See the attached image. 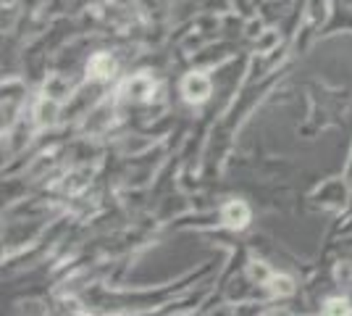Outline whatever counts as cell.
Masks as SVG:
<instances>
[{
    "label": "cell",
    "instance_id": "6da1fadb",
    "mask_svg": "<svg viewBox=\"0 0 352 316\" xmlns=\"http://www.w3.org/2000/svg\"><path fill=\"white\" fill-rule=\"evenodd\" d=\"M208 87H210V85H208V79H203L200 74L190 76V79L184 82V92H187V98H190V101H195V98H197V101H203V98L208 95Z\"/></svg>",
    "mask_w": 352,
    "mask_h": 316
},
{
    "label": "cell",
    "instance_id": "7a4b0ae2",
    "mask_svg": "<svg viewBox=\"0 0 352 316\" xmlns=\"http://www.w3.org/2000/svg\"><path fill=\"white\" fill-rule=\"evenodd\" d=\"M248 209L242 206V203H232L229 209H226V222L232 227H242V224H248Z\"/></svg>",
    "mask_w": 352,
    "mask_h": 316
},
{
    "label": "cell",
    "instance_id": "3957f363",
    "mask_svg": "<svg viewBox=\"0 0 352 316\" xmlns=\"http://www.w3.org/2000/svg\"><path fill=\"white\" fill-rule=\"evenodd\" d=\"M92 72H95L98 76H108L111 72H113V61L105 59V56L95 59V61H92Z\"/></svg>",
    "mask_w": 352,
    "mask_h": 316
},
{
    "label": "cell",
    "instance_id": "277c9868",
    "mask_svg": "<svg viewBox=\"0 0 352 316\" xmlns=\"http://www.w3.org/2000/svg\"><path fill=\"white\" fill-rule=\"evenodd\" d=\"M271 282H274V290H276V293H281V295L292 293V282H289V280H284V277H279V280H271Z\"/></svg>",
    "mask_w": 352,
    "mask_h": 316
}]
</instances>
